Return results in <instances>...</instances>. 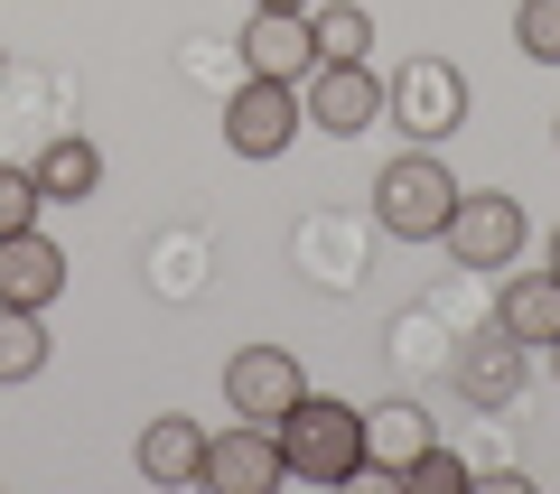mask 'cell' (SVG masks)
I'll return each instance as SVG.
<instances>
[{
  "instance_id": "6da1fadb",
  "label": "cell",
  "mask_w": 560,
  "mask_h": 494,
  "mask_svg": "<svg viewBox=\"0 0 560 494\" xmlns=\"http://www.w3.org/2000/svg\"><path fill=\"white\" fill-rule=\"evenodd\" d=\"M271 430H280L290 475H308V485H355V475H364V411H355V401L300 392L290 411L271 420Z\"/></svg>"
},
{
  "instance_id": "7a4b0ae2",
  "label": "cell",
  "mask_w": 560,
  "mask_h": 494,
  "mask_svg": "<svg viewBox=\"0 0 560 494\" xmlns=\"http://www.w3.org/2000/svg\"><path fill=\"white\" fill-rule=\"evenodd\" d=\"M448 205H458V178H448L440 150H401L393 168L374 178V224L393 243H440L448 234Z\"/></svg>"
},
{
  "instance_id": "3957f363",
  "label": "cell",
  "mask_w": 560,
  "mask_h": 494,
  "mask_svg": "<svg viewBox=\"0 0 560 494\" xmlns=\"http://www.w3.org/2000/svg\"><path fill=\"white\" fill-rule=\"evenodd\" d=\"M383 121L411 131V150H440V140L467 131V75L448 57H411L393 84H383Z\"/></svg>"
},
{
  "instance_id": "277c9868",
  "label": "cell",
  "mask_w": 560,
  "mask_h": 494,
  "mask_svg": "<svg viewBox=\"0 0 560 494\" xmlns=\"http://www.w3.org/2000/svg\"><path fill=\"white\" fill-rule=\"evenodd\" d=\"M440 243L467 261V271H504V261H523V197H504V187H458Z\"/></svg>"
},
{
  "instance_id": "5b68a950",
  "label": "cell",
  "mask_w": 560,
  "mask_h": 494,
  "mask_svg": "<svg viewBox=\"0 0 560 494\" xmlns=\"http://www.w3.org/2000/svg\"><path fill=\"white\" fill-rule=\"evenodd\" d=\"M300 113L318 121V131H337V140L374 131V113H383L374 66H364V57H318V66H308V84H300Z\"/></svg>"
},
{
  "instance_id": "8992f818",
  "label": "cell",
  "mask_w": 560,
  "mask_h": 494,
  "mask_svg": "<svg viewBox=\"0 0 560 494\" xmlns=\"http://www.w3.org/2000/svg\"><path fill=\"white\" fill-rule=\"evenodd\" d=\"M197 485H215V494H271V485H290V457H280V430L243 420V430L206 438V467H197Z\"/></svg>"
},
{
  "instance_id": "52a82bcc",
  "label": "cell",
  "mask_w": 560,
  "mask_h": 494,
  "mask_svg": "<svg viewBox=\"0 0 560 494\" xmlns=\"http://www.w3.org/2000/svg\"><path fill=\"white\" fill-rule=\"evenodd\" d=\"M224 140L243 158H280L300 140V84H271V75H243V94L224 103Z\"/></svg>"
},
{
  "instance_id": "ba28073f",
  "label": "cell",
  "mask_w": 560,
  "mask_h": 494,
  "mask_svg": "<svg viewBox=\"0 0 560 494\" xmlns=\"http://www.w3.org/2000/svg\"><path fill=\"white\" fill-rule=\"evenodd\" d=\"M300 355L290 345H243V355H224V401H234V420H261L271 430L290 401H300Z\"/></svg>"
},
{
  "instance_id": "9c48e42d",
  "label": "cell",
  "mask_w": 560,
  "mask_h": 494,
  "mask_svg": "<svg viewBox=\"0 0 560 494\" xmlns=\"http://www.w3.org/2000/svg\"><path fill=\"white\" fill-rule=\"evenodd\" d=\"M448 383H458V401H477V411H514L523 401V337L477 327V337L458 345V364H448Z\"/></svg>"
},
{
  "instance_id": "30bf717a",
  "label": "cell",
  "mask_w": 560,
  "mask_h": 494,
  "mask_svg": "<svg viewBox=\"0 0 560 494\" xmlns=\"http://www.w3.org/2000/svg\"><path fill=\"white\" fill-rule=\"evenodd\" d=\"M243 66L271 75V84H308V66H318L308 10H253V20H243Z\"/></svg>"
},
{
  "instance_id": "8fae6325",
  "label": "cell",
  "mask_w": 560,
  "mask_h": 494,
  "mask_svg": "<svg viewBox=\"0 0 560 494\" xmlns=\"http://www.w3.org/2000/svg\"><path fill=\"white\" fill-rule=\"evenodd\" d=\"M57 290H66V252L28 224V234H0V308H57Z\"/></svg>"
},
{
  "instance_id": "7c38bea8",
  "label": "cell",
  "mask_w": 560,
  "mask_h": 494,
  "mask_svg": "<svg viewBox=\"0 0 560 494\" xmlns=\"http://www.w3.org/2000/svg\"><path fill=\"white\" fill-rule=\"evenodd\" d=\"M495 327H504V337H523V345H551V337H560V271H551V261H541V271H514V280H504Z\"/></svg>"
},
{
  "instance_id": "4fadbf2b",
  "label": "cell",
  "mask_w": 560,
  "mask_h": 494,
  "mask_svg": "<svg viewBox=\"0 0 560 494\" xmlns=\"http://www.w3.org/2000/svg\"><path fill=\"white\" fill-rule=\"evenodd\" d=\"M430 438H440V430H430L420 401H383V411H364V467H374V475H401Z\"/></svg>"
},
{
  "instance_id": "5bb4252c",
  "label": "cell",
  "mask_w": 560,
  "mask_h": 494,
  "mask_svg": "<svg viewBox=\"0 0 560 494\" xmlns=\"http://www.w3.org/2000/svg\"><path fill=\"white\" fill-rule=\"evenodd\" d=\"M197 467H206V430L197 420L160 411L150 430H140V475H150V485H197Z\"/></svg>"
},
{
  "instance_id": "9a60e30c",
  "label": "cell",
  "mask_w": 560,
  "mask_h": 494,
  "mask_svg": "<svg viewBox=\"0 0 560 494\" xmlns=\"http://www.w3.org/2000/svg\"><path fill=\"white\" fill-rule=\"evenodd\" d=\"M94 187H103V150H94V140L66 131V140H47V150H38V197L47 205H84Z\"/></svg>"
},
{
  "instance_id": "2e32d148",
  "label": "cell",
  "mask_w": 560,
  "mask_h": 494,
  "mask_svg": "<svg viewBox=\"0 0 560 494\" xmlns=\"http://www.w3.org/2000/svg\"><path fill=\"white\" fill-rule=\"evenodd\" d=\"M47 374V327L38 308H0V383H38Z\"/></svg>"
},
{
  "instance_id": "e0dca14e",
  "label": "cell",
  "mask_w": 560,
  "mask_h": 494,
  "mask_svg": "<svg viewBox=\"0 0 560 494\" xmlns=\"http://www.w3.org/2000/svg\"><path fill=\"white\" fill-rule=\"evenodd\" d=\"M308 38H318V57H364V47H374V10L327 0V10H308Z\"/></svg>"
},
{
  "instance_id": "ac0fdd59",
  "label": "cell",
  "mask_w": 560,
  "mask_h": 494,
  "mask_svg": "<svg viewBox=\"0 0 560 494\" xmlns=\"http://www.w3.org/2000/svg\"><path fill=\"white\" fill-rule=\"evenodd\" d=\"M401 485H411V494H467V457L430 438V448H420L411 467H401Z\"/></svg>"
},
{
  "instance_id": "d6986e66",
  "label": "cell",
  "mask_w": 560,
  "mask_h": 494,
  "mask_svg": "<svg viewBox=\"0 0 560 494\" xmlns=\"http://www.w3.org/2000/svg\"><path fill=\"white\" fill-rule=\"evenodd\" d=\"M514 47L533 66H560V0H523L514 10Z\"/></svg>"
},
{
  "instance_id": "ffe728a7",
  "label": "cell",
  "mask_w": 560,
  "mask_h": 494,
  "mask_svg": "<svg viewBox=\"0 0 560 494\" xmlns=\"http://www.w3.org/2000/svg\"><path fill=\"white\" fill-rule=\"evenodd\" d=\"M38 168H0V234H28L38 224Z\"/></svg>"
},
{
  "instance_id": "44dd1931",
  "label": "cell",
  "mask_w": 560,
  "mask_h": 494,
  "mask_svg": "<svg viewBox=\"0 0 560 494\" xmlns=\"http://www.w3.org/2000/svg\"><path fill=\"white\" fill-rule=\"evenodd\" d=\"M253 10H318V0H253Z\"/></svg>"
},
{
  "instance_id": "7402d4cb",
  "label": "cell",
  "mask_w": 560,
  "mask_h": 494,
  "mask_svg": "<svg viewBox=\"0 0 560 494\" xmlns=\"http://www.w3.org/2000/svg\"><path fill=\"white\" fill-rule=\"evenodd\" d=\"M541 355H551V374H560V337H551V345H541Z\"/></svg>"
},
{
  "instance_id": "603a6c76",
  "label": "cell",
  "mask_w": 560,
  "mask_h": 494,
  "mask_svg": "<svg viewBox=\"0 0 560 494\" xmlns=\"http://www.w3.org/2000/svg\"><path fill=\"white\" fill-rule=\"evenodd\" d=\"M551 271H560V234H551Z\"/></svg>"
}]
</instances>
